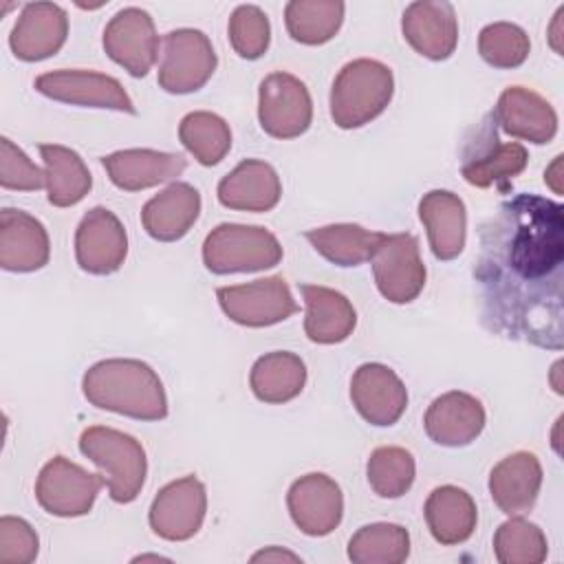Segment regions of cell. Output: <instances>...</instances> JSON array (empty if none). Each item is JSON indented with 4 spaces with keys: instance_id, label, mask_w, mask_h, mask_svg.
I'll list each match as a JSON object with an SVG mask.
<instances>
[{
    "instance_id": "4",
    "label": "cell",
    "mask_w": 564,
    "mask_h": 564,
    "mask_svg": "<svg viewBox=\"0 0 564 564\" xmlns=\"http://www.w3.org/2000/svg\"><path fill=\"white\" fill-rule=\"evenodd\" d=\"M79 452L99 467L115 502L128 505L141 494L148 458L134 436L108 425H90L79 436Z\"/></svg>"
},
{
    "instance_id": "32",
    "label": "cell",
    "mask_w": 564,
    "mask_h": 564,
    "mask_svg": "<svg viewBox=\"0 0 564 564\" xmlns=\"http://www.w3.org/2000/svg\"><path fill=\"white\" fill-rule=\"evenodd\" d=\"M304 236L328 262L337 267H359L372 258L383 231H370L355 223H335L308 229Z\"/></svg>"
},
{
    "instance_id": "46",
    "label": "cell",
    "mask_w": 564,
    "mask_h": 564,
    "mask_svg": "<svg viewBox=\"0 0 564 564\" xmlns=\"http://www.w3.org/2000/svg\"><path fill=\"white\" fill-rule=\"evenodd\" d=\"M560 423H562V416L555 421V432H553V449L560 454V436H557V432H560Z\"/></svg>"
},
{
    "instance_id": "39",
    "label": "cell",
    "mask_w": 564,
    "mask_h": 564,
    "mask_svg": "<svg viewBox=\"0 0 564 564\" xmlns=\"http://www.w3.org/2000/svg\"><path fill=\"white\" fill-rule=\"evenodd\" d=\"M231 48L242 59H258L267 53L271 42V24L267 13L256 4H240L234 9L227 24Z\"/></svg>"
},
{
    "instance_id": "34",
    "label": "cell",
    "mask_w": 564,
    "mask_h": 564,
    "mask_svg": "<svg viewBox=\"0 0 564 564\" xmlns=\"http://www.w3.org/2000/svg\"><path fill=\"white\" fill-rule=\"evenodd\" d=\"M178 141L200 165H218L231 150L229 123L209 110L187 112L178 123Z\"/></svg>"
},
{
    "instance_id": "10",
    "label": "cell",
    "mask_w": 564,
    "mask_h": 564,
    "mask_svg": "<svg viewBox=\"0 0 564 564\" xmlns=\"http://www.w3.org/2000/svg\"><path fill=\"white\" fill-rule=\"evenodd\" d=\"M370 264L379 293L392 304L416 300L425 286L427 271L412 234H383Z\"/></svg>"
},
{
    "instance_id": "6",
    "label": "cell",
    "mask_w": 564,
    "mask_h": 564,
    "mask_svg": "<svg viewBox=\"0 0 564 564\" xmlns=\"http://www.w3.org/2000/svg\"><path fill=\"white\" fill-rule=\"evenodd\" d=\"M218 64L209 37L198 29H174L163 35L159 86L170 95L200 90Z\"/></svg>"
},
{
    "instance_id": "29",
    "label": "cell",
    "mask_w": 564,
    "mask_h": 564,
    "mask_svg": "<svg viewBox=\"0 0 564 564\" xmlns=\"http://www.w3.org/2000/svg\"><path fill=\"white\" fill-rule=\"evenodd\" d=\"M423 511L432 538L443 546L467 542L478 522L474 498L456 485H441L432 489Z\"/></svg>"
},
{
    "instance_id": "30",
    "label": "cell",
    "mask_w": 564,
    "mask_h": 564,
    "mask_svg": "<svg viewBox=\"0 0 564 564\" xmlns=\"http://www.w3.org/2000/svg\"><path fill=\"white\" fill-rule=\"evenodd\" d=\"M249 386L258 401L280 405L293 401L306 386V364L289 350H273L256 359Z\"/></svg>"
},
{
    "instance_id": "35",
    "label": "cell",
    "mask_w": 564,
    "mask_h": 564,
    "mask_svg": "<svg viewBox=\"0 0 564 564\" xmlns=\"http://www.w3.org/2000/svg\"><path fill=\"white\" fill-rule=\"evenodd\" d=\"M410 555V533L401 524L372 522L348 540V557L355 564H401Z\"/></svg>"
},
{
    "instance_id": "2",
    "label": "cell",
    "mask_w": 564,
    "mask_h": 564,
    "mask_svg": "<svg viewBox=\"0 0 564 564\" xmlns=\"http://www.w3.org/2000/svg\"><path fill=\"white\" fill-rule=\"evenodd\" d=\"M90 405L137 421L167 416V397L156 370L141 359H104L93 364L82 379Z\"/></svg>"
},
{
    "instance_id": "36",
    "label": "cell",
    "mask_w": 564,
    "mask_h": 564,
    "mask_svg": "<svg viewBox=\"0 0 564 564\" xmlns=\"http://www.w3.org/2000/svg\"><path fill=\"white\" fill-rule=\"evenodd\" d=\"M366 476L370 489L379 498H401L414 482L416 463L405 447L383 445L370 454Z\"/></svg>"
},
{
    "instance_id": "28",
    "label": "cell",
    "mask_w": 564,
    "mask_h": 564,
    "mask_svg": "<svg viewBox=\"0 0 564 564\" xmlns=\"http://www.w3.org/2000/svg\"><path fill=\"white\" fill-rule=\"evenodd\" d=\"M306 304L304 333L313 344H339L348 339L357 326V311L350 300L322 284H297Z\"/></svg>"
},
{
    "instance_id": "22",
    "label": "cell",
    "mask_w": 564,
    "mask_h": 564,
    "mask_svg": "<svg viewBox=\"0 0 564 564\" xmlns=\"http://www.w3.org/2000/svg\"><path fill=\"white\" fill-rule=\"evenodd\" d=\"M101 165L115 187L123 192H141L181 176L187 167V159L178 152L128 148L104 156Z\"/></svg>"
},
{
    "instance_id": "5",
    "label": "cell",
    "mask_w": 564,
    "mask_h": 564,
    "mask_svg": "<svg viewBox=\"0 0 564 564\" xmlns=\"http://www.w3.org/2000/svg\"><path fill=\"white\" fill-rule=\"evenodd\" d=\"M282 260V245L260 225L223 223L203 242V262L212 273H251L275 267Z\"/></svg>"
},
{
    "instance_id": "15",
    "label": "cell",
    "mask_w": 564,
    "mask_h": 564,
    "mask_svg": "<svg viewBox=\"0 0 564 564\" xmlns=\"http://www.w3.org/2000/svg\"><path fill=\"white\" fill-rule=\"evenodd\" d=\"M128 256V234L121 220L106 207L84 214L75 231V258L90 275H110L121 269Z\"/></svg>"
},
{
    "instance_id": "8",
    "label": "cell",
    "mask_w": 564,
    "mask_h": 564,
    "mask_svg": "<svg viewBox=\"0 0 564 564\" xmlns=\"http://www.w3.org/2000/svg\"><path fill=\"white\" fill-rule=\"evenodd\" d=\"M104 485L101 474H90L66 456H53L37 474L35 498L51 516L79 518L93 509Z\"/></svg>"
},
{
    "instance_id": "1",
    "label": "cell",
    "mask_w": 564,
    "mask_h": 564,
    "mask_svg": "<svg viewBox=\"0 0 564 564\" xmlns=\"http://www.w3.org/2000/svg\"><path fill=\"white\" fill-rule=\"evenodd\" d=\"M474 278L491 330L542 348H562L564 207L516 194L480 227Z\"/></svg>"
},
{
    "instance_id": "9",
    "label": "cell",
    "mask_w": 564,
    "mask_h": 564,
    "mask_svg": "<svg viewBox=\"0 0 564 564\" xmlns=\"http://www.w3.org/2000/svg\"><path fill=\"white\" fill-rule=\"evenodd\" d=\"M258 121L273 139H295L313 121V101L306 84L284 70L267 75L258 86Z\"/></svg>"
},
{
    "instance_id": "24",
    "label": "cell",
    "mask_w": 564,
    "mask_h": 564,
    "mask_svg": "<svg viewBox=\"0 0 564 564\" xmlns=\"http://www.w3.org/2000/svg\"><path fill=\"white\" fill-rule=\"evenodd\" d=\"M218 203L236 212H271L282 198V181L271 163L260 159L240 161L216 189Z\"/></svg>"
},
{
    "instance_id": "47",
    "label": "cell",
    "mask_w": 564,
    "mask_h": 564,
    "mask_svg": "<svg viewBox=\"0 0 564 564\" xmlns=\"http://www.w3.org/2000/svg\"><path fill=\"white\" fill-rule=\"evenodd\" d=\"M145 560H154V562H167V557H161V555H137L132 562H145Z\"/></svg>"
},
{
    "instance_id": "16",
    "label": "cell",
    "mask_w": 564,
    "mask_h": 564,
    "mask_svg": "<svg viewBox=\"0 0 564 564\" xmlns=\"http://www.w3.org/2000/svg\"><path fill=\"white\" fill-rule=\"evenodd\" d=\"M286 507L293 524L302 533L322 538L339 527L344 516V494L330 476L313 471L300 476L289 487Z\"/></svg>"
},
{
    "instance_id": "3",
    "label": "cell",
    "mask_w": 564,
    "mask_h": 564,
    "mask_svg": "<svg viewBox=\"0 0 564 564\" xmlns=\"http://www.w3.org/2000/svg\"><path fill=\"white\" fill-rule=\"evenodd\" d=\"M394 95L390 66L359 57L341 66L330 86V117L344 130L361 128L377 119Z\"/></svg>"
},
{
    "instance_id": "45",
    "label": "cell",
    "mask_w": 564,
    "mask_h": 564,
    "mask_svg": "<svg viewBox=\"0 0 564 564\" xmlns=\"http://www.w3.org/2000/svg\"><path fill=\"white\" fill-rule=\"evenodd\" d=\"M560 368H562V361H555L553 364V370H551V381H553V390L557 392V394H562V383H560Z\"/></svg>"
},
{
    "instance_id": "33",
    "label": "cell",
    "mask_w": 564,
    "mask_h": 564,
    "mask_svg": "<svg viewBox=\"0 0 564 564\" xmlns=\"http://www.w3.org/2000/svg\"><path fill=\"white\" fill-rule=\"evenodd\" d=\"M341 0H291L284 7L289 35L306 46L330 42L344 22Z\"/></svg>"
},
{
    "instance_id": "37",
    "label": "cell",
    "mask_w": 564,
    "mask_h": 564,
    "mask_svg": "<svg viewBox=\"0 0 564 564\" xmlns=\"http://www.w3.org/2000/svg\"><path fill=\"white\" fill-rule=\"evenodd\" d=\"M494 553L500 564H540L549 555V542L538 524L511 516L496 529Z\"/></svg>"
},
{
    "instance_id": "44",
    "label": "cell",
    "mask_w": 564,
    "mask_h": 564,
    "mask_svg": "<svg viewBox=\"0 0 564 564\" xmlns=\"http://www.w3.org/2000/svg\"><path fill=\"white\" fill-rule=\"evenodd\" d=\"M562 15H564V7L557 9V13L553 15V22L549 26V42L557 55H562V51H564L562 48Z\"/></svg>"
},
{
    "instance_id": "13",
    "label": "cell",
    "mask_w": 564,
    "mask_h": 564,
    "mask_svg": "<svg viewBox=\"0 0 564 564\" xmlns=\"http://www.w3.org/2000/svg\"><path fill=\"white\" fill-rule=\"evenodd\" d=\"M207 513V491L196 476H183L159 489L150 505L148 522L154 535L167 542L194 538Z\"/></svg>"
},
{
    "instance_id": "27",
    "label": "cell",
    "mask_w": 564,
    "mask_h": 564,
    "mask_svg": "<svg viewBox=\"0 0 564 564\" xmlns=\"http://www.w3.org/2000/svg\"><path fill=\"white\" fill-rule=\"evenodd\" d=\"M200 214V194L189 183H170L141 209L145 234L159 242L181 240Z\"/></svg>"
},
{
    "instance_id": "14",
    "label": "cell",
    "mask_w": 564,
    "mask_h": 564,
    "mask_svg": "<svg viewBox=\"0 0 564 564\" xmlns=\"http://www.w3.org/2000/svg\"><path fill=\"white\" fill-rule=\"evenodd\" d=\"M106 55L132 77H145L159 57V35L152 15L139 7L117 11L101 37Z\"/></svg>"
},
{
    "instance_id": "18",
    "label": "cell",
    "mask_w": 564,
    "mask_h": 564,
    "mask_svg": "<svg viewBox=\"0 0 564 564\" xmlns=\"http://www.w3.org/2000/svg\"><path fill=\"white\" fill-rule=\"evenodd\" d=\"M401 31L405 42L432 62L447 59L458 44L456 11L445 0H416L408 4Z\"/></svg>"
},
{
    "instance_id": "7",
    "label": "cell",
    "mask_w": 564,
    "mask_h": 564,
    "mask_svg": "<svg viewBox=\"0 0 564 564\" xmlns=\"http://www.w3.org/2000/svg\"><path fill=\"white\" fill-rule=\"evenodd\" d=\"M216 300L231 322L249 328L273 326L297 313V302L282 275L218 286Z\"/></svg>"
},
{
    "instance_id": "19",
    "label": "cell",
    "mask_w": 564,
    "mask_h": 564,
    "mask_svg": "<svg viewBox=\"0 0 564 564\" xmlns=\"http://www.w3.org/2000/svg\"><path fill=\"white\" fill-rule=\"evenodd\" d=\"M68 37V15L55 2H29L22 7L9 46L22 62H42L55 55Z\"/></svg>"
},
{
    "instance_id": "43",
    "label": "cell",
    "mask_w": 564,
    "mask_h": 564,
    "mask_svg": "<svg viewBox=\"0 0 564 564\" xmlns=\"http://www.w3.org/2000/svg\"><path fill=\"white\" fill-rule=\"evenodd\" d=\"M562 154H557L553 159V163L546 167L544 172V183L555 192V194H562Z\"/></svg>"
},
{
    "instance_id": "11",
    "label": "cell",
    "mask_w": 564,
    "mask_h": 564,
    "mask_svg": "<svg viewBox=\"0 0 564 564\" xmlns=\"http://www.w3.org/2000/svg\"><path fill=\"white\" fill-rule=\"evenodd\" d=\"M33 86L40 95L62 104L137 115L134 101L130 99L121 82L106 73L84 68H59L42 73L40 77H35Z\"/></svg>"
},
{
    "instance_id": "12",
    "label": "cell",
    "mask_w": 564,
    "mask_h": 564,
    "mask_svg": "<svg viewBox=\"0 0 564 564\" xmlns=\"http://www.w3.org/2000/svg\"><path fill=\"white\" fill-rule=\"evenodd\" d=\"M529 152L518 141L502 143L498 139L494 117H487L476 137L465 145L460 174L474 187H505L518 174L524 172Z\"/></svg>"
},
{
    "instance_id": "25",
    "label": "cell",
    "mask_w": 564,
    "mask_h": 564,
    "mask_svg": "<svg viewBox=\"0 0 564 564\" xmlns=\"http://www.w3.org/2000/svg\"><path fill=\"white\" fill-rule=\"evenodd\" d=\"M542 487V465L533 452H513L494 465L489 494L507 516H522L533 509Z\"/></svg>"
},
{
    "instance_id": "23",
    "label": "cell",
    "mask_w": 564,
    "mask_h": 564,
    "mask_svg": "<svg viewBox=\"0 0 564 564\" xmlns=\"http://www.w3.org/2000/svg\"><path fill=\"white\" fill-rule=\"evenodd\" d=\"M51 258L46 227L31 214L13 207L0 212V267L13 273L42 269Z\"/></svg>"
},
{
    "instance_id": "31",
    "label": "cell",
    "mask_w": 564,
    "mask_h": 564,
    "mask_svg": "<svg viewBox=\"0 0 564 564\" xmlns=\"http://www.w3.org/2000/svg\"><path fill=\"white\" fill-rule=\"evenodd\" d=\"M46 174V198L55 207L77 205L93 187V176L84 159L59 143H40Z\"/></svg>"
},
{
    "instance_id": "21",
    "label": "cell",
    "mask_w": 564,
    "mask_h": 564,
    "mask_svg": "<svg viewBox=\"0 0 564 564\" xmlns=\"http://www.w3.org/2000/svg\"><path fill=\"white\" fill-rule=\"evenodd\" d=\"M491 117L509 137L535 145L549 143L557 134L555 108L542 95L524 86L505 88Z\"/></svg>"
},
{
    "instance_id": "40",
    "label": "cell",
    "mask_w": 564,
    "mask_h": 564,
    "mask_svg": "<svg viewBox=\"0 0 564 564\" xmlns=\"http://www.w3.org/2000/svg\"><path fill=\"white\" fill-rule=\"evenodd\" d=\"M0 185L18 192H37L46 185L44 170L7 137L0 139Z\"/></svg>"
},
{
    "instance_id": "26",
    "label": "cell",
    "mask_w": 564,
    "mask_h": 564,
    "mask_svg": "<svg viewBox=\"0 0 564 564\" xmlns=\"http://www.w3.org/2000/svg\"><path fill=\"white\" fill-rule=\"evenodd\" d=\"M419 218L427 231L430 249L436 260H454L465 249L467 212L458 194L432 189L419 200Z\"/></svg>"
},
{
    "instance_id": "41",
    "label": "cell",
    "mask_w": 564,
    "mask_h": 564,
    "mask_svg": "<svg viewBox=\"0 0 564 564\" xmlns=\"http://www.w3.org/2000/svg\"><path fill=\"white\" fill-rule=\"evenodd\" d=\"M40 538L35 529L15 516L0 518V562L2 564H31L37 557Z\"/></svg>"
},
{
    "instance_id": "20",
    "label": "cell",
    "mask_w": 564,
    "mask_h": 564,
    "mask_svg": "<svg viewBox=\"0 0 564 564\" xmlns=\"http://www.w3.org/2000/svg\"><path fill=\"white\" fill-rule=\"evenodd\" d=\"M482 403L463 390H449L436 397L423 416V427L430 441L443 447H465L485 430Z\"/></svg>"
},
{
    "instance_id": "17",
    "label": "cell",
    "mask_w": 564,
    "mask_h": 564,
    "mask_svg": "<svg viewBox=\"0 0 564 564\" xmlns=\"http://www.w3.org/2000/svg\"><path fill=\"white\" fill-rule=\"evenodd\" d=\"M350 399L359 416L377 427L394 425L408 408V390L386 364H361L350 379Z\"/></svg>"
},
{
    "instance_id": "38",
    "label": "cell",
    "mask_w": 564,
    "mask_h": 564,
    "mask_svg": "<svg viewBox=\"0 0 564 564\" xmlns=\"http://www.w3.org/2000/svg\"><path fill=\"white\" fill-rule=\"evenodd\" d=\"M478 53L494 68H518L531 53L529 35L513 22H491L478 35Z\"/></svg>"
},
{
    "instance_id": "42",
    "label": "cell",
    "mask_w": 564,
    "mask_h": 564,
    "mask_svg": "<svg viewBox=\"0 0 564 564\" xmlns=\"http://www.w3.org/2000/svg\"><path fill=\"white\" fill-rule=\"evenodd\" d=\"M251 562H302L300 555L282 549V546H269L251 555Z\"/></svg>"
}]
</instances>
